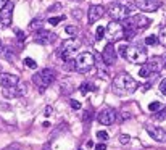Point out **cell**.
<instances>
[{
  "instance_id": "1",
  "label": "cell",
  "mask_w": 166,
  "mask_h": 150,
  "mask_svg": "<svg viewBox=\"0 0 166 150\" xmlns=\"http://www.w3.org/2000/svg\"><path fill=\"white\" fill-rule=\"evenodd\" d=\"M121 23L124 27V39H132L137 32H140L150 24V20L144 15H134V16L129 15Z\"/></svg>"
},
{
  "instance_id": "2",
  "label": "cell",
  "mask_w": 166,
  "mask_h": 150,
  "mask_svg": "<svg viewBox=\"0 0 166 150\" xmlns=\"http://www.w3.org/2000/svg\"><path fill=\"white\" fill-rule=\"evenodd\" d=\"M137 87H139L137 81H134L129 74L121 73V74H118V76L113 79L111 90L116 94V95H129V94L135 92Z\"/></svg>"
},
{
  "instance_id": "3",
  "label": "cell",
  "mask_w": 166,
  "mask_h": 150,
  "mask_svg": "<svg viewBox=\"0 0 166 150\" xmlns=\"http://www.w3.org/2000/svg\"><path fill=\"white\" fill-rule=\"evenodd\" d=\"M123 58L135 65H142L149 60V53H147L144 44H131V45H126V52Z\"/></svg>"
},
{
  "instance_id": "4",
  "label": "cell",
  "mask_w": 166,
  "mask_h": 150,
  "mask_svg": "<svg viewBox=\"0 0 166 150\" xmlns=\"http://www.w3.org/2000/svg\"><path fill=\"white\" fill-rule=\"evenodd\" d=\"M55 79H57V74H55V71L50 70V68L40 70V71H37V73H36L34 76H32L34 86H37V89H39L40 94H42L45 89H47L49 86H52Z\"/></svg>"
},
{
  "instance_id": "5",
  "label": "cell",
  "mask_w": 166,
  "mask_h": 150,
  "mask_svg": "<svg viewBox=\"0 0 166 150\" xmlns=\"http://www.w3.org/2000/svg\"><path fill=\"white\" fill-rule=\"evenodd\" d=\"M131 10H132V7H129V5H124V3H119V2H115L108 7V16L111 18L113 21H119L121 23L123 20H126V18L131 15Z\"/></svg>"
},
{
  "instance_id": "6",
  "label": "cell",
  "mask_w": 166,
  "mask_h": 150,
  "mask_svg": "<svg viewBox=\"0 0 166 150\" xmlns=\"http://www.w3.org/2000/svg\"><path fill=\"white\" fill-rule=\"evenodd\" d=\"M81 47V42L76 41V39H68V41H61V45H60V49L57 50V55L64 60V61H68L69 58H73V55H74L78 52V49Z\"/></svg>"
},
{
  "instance_id": "7",
  "label": "cell",
  "mask_w": 166,
  "mask_h": 150,
  "mask_svg": "<svg viewBox=\"0 0 166 150\" xmlns=\"http://www.w3.org/2000/svg\"><path fill=\"white\" fill-rule=\"evenodd\" d=\"M73 61H74V70H78L81 73L89 71L90 68H94V65H95V58H94V55H92L90 52L79 53L76 57V60H73Z\"/></svg>"
},
{
  "instance_id": "8",
  "label": "cell",
  "mask_w": 166,
  "mask_h": 150,
  "mask_svg": "<svg viewBox=\"0 0 166 150\" xmlns=\"http://www.w3.org/2000/svg\"><path fill=\"white\" fill-rule=\"evenodd\" d=\"M105 34L110 37V41H121L124 39V27L123 24H119V21L111 20L105 27Z\"/></svg>"
},
{
  "instance_id": "9",
  "label": "cell",
  "mask_w": 166,
  "mask_h": 150,
  "mask_svg": "<svg viewBox=\"0 0 166 150\" xmlns=\"http://www.w3.org/2000/svg\"><path fill=\"white\" fill-rule=\"evenodd\" d=\"M13 10L15 3L13 2H5V5L0 8V24L3 27H10L13 21Z\"/></svg>"
},
{
  "instance_id": "10",
  "label": "cell",
  "mask_w": 166,
  "mask_h": 150,
  "mask_svg": "<svg viewBox=\"0 0 166 150\" xmlns=\"http://www.w3.org/2000/svg\"><path fill=\"white\" fill-rule=\"evenodd\" d=\"M118 118V113H116V110L115 108H103L102 111L98 113L97 119H98V123L100 124H103V126H111L115 121Z\"/></svg>"
},
{
  "instance_id": "11",
  "label": "cell",
  "mask_w": 166,
  "mask_h": 150,
  "mask_svg": "<svg viewBox=\"0 0 166 150\" xmlns=\"http://www.w3.org/2000/svg\"><path fill=\"white\" fill-rule=\"evenodd\" d=\"M105 13H107L105 7H102V5H90L89 7V13H87V23L89 24L97 23L100 18H103Z\"/></svg>"
},
{
  "instance_id": "12",
  "label": "cell",
  "mask_w": 166,
  "mask_h": 150,
  "mask_svg": "<svg viewBox=\"0 0 166 150\" xmlns=\"http://www.w3.org/2000/svg\"><path fill=\"white\" fill-rule=\"evenodd\" d=\"M26 92V84L20 81V84L15 87H3V97L5 99H15V97H21Z\"/></svg>"
},
{
  "instance_id": "13",
  "label": "cell",
  "mask_w": 166,
  "mask_h": 150,
  "mask_svg": "<svg viewBox=\"0 0 166 150\" xmlns=\"http://www.w3.org/2000/svg\"><path fill=\"white\" fill-rule=\"evenodd\" d=\"M102 58L105 61L107 66H111V65L116 63V50H115V45L110 42L105 45V49H103V53H102Z\"/></svg>"
},
{
  "instance_id": "14",
  "label": "cell",
  "mask_w": 166,
  "mask_h": 150,
  "mask_svg": "<svg viewBox=\"0 0 166 150\" xmlns=\"http://www.w3.org/2000/svg\"><path fill=\"white\" fill-rule=\"evenodd\" d=\"M147 133L149 136L155 140H158V142H166V131L160 126H153V124H147Z\"/></svg>"
},
{
  "instance_id": "15",
  "label": "cell",
  "mask_w": 166,
  "mask_h": 150,
  "mask_svg": "<svg viewBox=\"0 0 166 150\" xmlns=\"http://www.w3.org/2000/svg\"><path fill=\"white\" fill-rule=\"evenodd\" d=\"M53 39H55V34H52L47 29H44V27L34 32V42H37V44L45 45V44H50V41H53Z\"/></svg>"
},
{
  "instance_id": "16",
  "label": "cell",
  "mask_w": 166,
  "mask_h": 150,
  "mask_svg": "<svg viewBox=\"0 0 166 150\" xmlns=\"http://www.w3.org/2000/svg\"><path fill=\"white\" fill-rule=\"evenodd\" d=\"M137 7L142 12H156L161 7V0H137Z\"/></svg>"
},
{
  "instance_id": "17",
  "label": "cell",
  "mask_w": 166,
  "mask_h": 150,
  "mask_svg": "<svg viewBox=\"0 0 166 150\" xmlns=\"http://www.w3.org/2000/svg\"><path fill=\"white\" fill-rule=\"evenodd\" d=\"M20 84V78L15 74H7V73H0V86L2 87H15Z\"/></svg>"
},
{
  "instance_id": "18",
  "label": "cell",
  "mask_w": 166,
  "mask_h": 150,
  "mask_svg": "<svg viewBox=\"0 0 166 150\" xmlns=\"http://www.w3.org/2000/svg\"><path fill=\"white\" fill-rule=\"evenodd\" d=\"M145 66L149 68L150 74H158V73L163 70L164 63H163V60H161V58H152V61L145 63Z\"/></svg>"
},
{
  "instance_id": "19",
  "label": "cell",
  "mask_w": 166,
  "mask_h": 150,
  "mask_svg": "<svg viewBox=\"0 0 166 150\" xmlns=\"http://www.w3.org/2000/svg\"><path fill=\"white\" fill-rule=\"evenodd\" d=\"M79 90H81L82 95H87L90 90H95V86L92 82H82L81 86H79Z\"/></svg>"
},
{
  "instance_id": "20",
  "label": "cell",
  "mask_w": 166,
  "mask_h": 150,
  "mask_svg": "<svg viewBox=\"0 0 166 150\" xmlns=\"http://www.w3.org/2000/svg\"><path fill=\"white\" fill-rule=\"evenodd\" d=\"M158 41H160V44H161L163 47H166V24L161 26V29H160V32H158Z\"/></svg>"
},
{
  "instance_id": "21",
  "label": "cell",
  "mask_w": 166,
  "mask_h": 150,
  "mask_svg": "<svg viewBox=\"0 0 166 150\" xmlns=\"http://www.w3.org/2000/svg\"><path fill=\"white\" fill-rule=\"evenodd\" d=\"M153 119H160V121L166 119V107L158 110V111H155V113H153Z\"/></svg>"
},
{
  "instance_id": "22",
  "label": "cell",
  "mask_w": 166,
  "mask_h": 150,
  "mask_svg": "<svg viewBox=\"0 0 166 150\" xmlns=\"http://www.w3.org/2000/svg\"><path fill=\"white\" fill-rule=\"evenodd\" d=\"M29 29H32V31L42 29V20H32V21L29 23Z\"/></svg>"
},
{
  "instance_id": "23",
  "label": "cell",
  "mask_w": 166,
  "mask_h": 150,
  "mask_svg": "<svg viewBox=\"0 0 166 150\" xmlns=\"http://www.w3.org/2000/svg\"><path fill=\"white\" fill-rule=\"evenodd\" d=\"M105 37V27L103 26H98L97 29H95V39L97 41H102Z\"/></svg>"
},
{
  "instance_id": "24",
  "label": "cell",
  "mask_w": 166,
  "mask_h": 150,
  "mask_svg": "<svg viewBox=\"0 0 166 150\" xmlns=\"http://www.w3.org/2000/svg\"><path fill=\"white\" fill-rule=\"evenodd\" d=\"M156 44H158V37H156V36H149V37H145V45L155 47Z\"/></svg>"
},
{
  "instance_id": "25",
  "label": "cell",
  "mask_w": 166,
  "mask_h": 150,
  "mask_svg": "<svg viewBox=\"0 0 166 150\" xmlns=\"http://www.w3.org/2000/svg\"><path fill=\"white\" fill-rule=\"evenodd\" d=\"M163 108V105L160 104V102H152V104L149 105V110L152 111V113H155V111H158V110H161Z\"/></svg>"
},
{
  "instance_id": "26",
  "label": "cell",
  "mask_w": 166,
  "mask_h": 150,
  "mask_svg": "<svg viewBox=\"0 0 166 150\" xmlns=\"http://www.w3.org/2000/svg\"><path fill=\"white\" fill-rule=\"evenodd\" d=\"M64 18H66V16H55V18H49V24H52V26H57L58 23H61L63 20H64Z\"/></svg>"
},
{
  "instance_id": "27",
  "label": "cell",
  "mask_w": 166,
  "mask_h": 150,
  "mask_svg": "<svg viewBox=\"0 0 166 150\" xmlns=\"http://www.w3.org/2000/svg\"><path fill=\"white\" fill-rule=\"evenodd\" d=\"M139 76H140V78H150V76H152L150 71H149V68H147L145 65H144V66L139 70Z\"/></svg>"
},
{
  "instance_id": "28",
  "label": "cell",
  "mask_w": 166,
  "mask_h": 150,
  "mask_svg": "<svg viewBox=\"0 0 166 150\" xmlns=\"http://www.w3.org/2000/svg\"><path fill=\"white\" fill-rule=\"evenodd\" d=\"M97 139H98V140H102V142H107V140H108L107 131H98V133H97Z\"/></svg>"
},
{
  "instance_id": "29",
  "label": "cell",
  "mask_w": 166,
  "mask_h": 150,
  "mask_svg": "<svg viewBox=\"0 0 166 150\" xmlns=\"http://www.w3.org/2000/svg\"><path fill=\"white\" fill-rule=\"evenodd\" d=\"M24 65H26L27 68H37V63H36L32 58H29V57L24 58Z\"/></svg>"
},
{
  "instance_id": "30",
  "label": "cell",
  "mask_w": 166,
  "mask_h": 150,
  "mask_svg": "<svg viewBox=\"0 0 166 150\" xmlns=\"http://www.w3.org/2000/svg\"><path fill=\"white\" fill-rule=\"evenodd\" d=\"M64 31H66V34H69V36H76L78 34V27L76 26H66Z\"/></svg>"
},
{
  "instance_id": "31",
  "label": "cell",
  "mask_w": 166,
  "mask_h": 150,
  "mask_svg": "<svg viewBox=\"0 0 166 150\" xmlns=\"http://www.w3.org/2000/svg\"><path fill=\"white\" fill-rule=\"evenodd\" d=\"M3 55H5V58L8 61H13V52L10 49H3Z\"/></svg>"
},
{
  "instance_id": "32",
  "label": "cell",
  "mask_w": 166,
  "mask_h": 150,
  "mask_svg": "<svg viewBox=\"0 0 166 150\" xmlns=\"http://www.w3.org/2000/svg\"><path fill=\"white\" fill-rule=\"evenodd\" d=\"M15 34L18 36V41H20V42H24V39H26V34H24V32H21L20 29H15Z\"/></svg>"
},
{
  "instance_id": "33",
  "label": "cell",
  "mask_w": 166,
  "mask_h": 150,
  "mask_svg": "<svg viewBox=\"0 0 166 150\" xmlns=\"http://www.w3.org/2000/svg\"><path fill=\"white\" fill-rule=\"evenodd\" d=\"M69 105H71L73 110H79V108H81V104H79V102H78V100H73V99L69 100Z\"/></svg>"
},
{
  "instance_id": "34",
  "label": "cell",
  "mask_w": 166,
  "mask_h": 150,
  "mask_svg": "<svg viewBox=\"0 0 166 150\" xmlns=\"http://www.w3.org/2000/svg\"><path fill=\"white\" fill-rule=\"evenodd\" d=\"M160 92L163 94V95H166V78L161 79V82H160Z\"/></svg>"
},
{
  "instance_id": "35",
  "label": "cell",
  "mask_w": 166,
  "mask_h": 150,
  "mask_svg": "<svg viewBox=\"0 0 166 150\" xmlns=\"http://www.w3.org/2000/svg\"><path fill=\"white\" fill-rule=\"evenodd\" d=\"M129 140H131V137L126 136V134H121V136H119V142H121V144H129Z\"/></svg>"
},
{
  "instance_id": "36",
  "label": "cell",
  "mask_w": 166,
  "mask_h": 150,
  "mask_svg": "<svg viewBox=\"0 0 166 150\" xmlns=\"http://www.w3.org/2000/svg\"><path fill=\"white\" fill-rule=\"evenodd\" d=\"M90 118H92V108H89V111H86V115H84V121H90Z\"/></svg>"
},
{
  "instance_id": "37",
  "label": "cell",
  "mask_w": 166,
  "mask_h": 150,
  "mask_svg": "<svg viewBox=\"0 0 166 150\" xmlns=\"http://www.w3.org/2000/svg\"><path fill=\"white\" fill-rule=\"evenodd\" d=\"M129 116H131V115H129L127 111L123 110V111H121V116H119V121H124V118H129Z\"/></svg>"
},
{
  "instance_id": "38",
  "label": "cell",
  "mask_w": 166,
  "mask_h": 150,
  "mask_svg": "<svg viewBox=\"0 0 166 150\" xmlns=\"http://www.w3.org/2000/svg\"><path fill=\"white\" fill-rule=\"evenodd\" d=\"M3 150H20V145H18V144H12L10 147H7Z\"/></svg>"
},
{
  "instance_id": "39",
  "label": "cell",
  "mask_w": 166,
  "mask_h": 150,
  "mask_svg": "<svg viewBox=\"0 0 166 150\" xmlns=\"http://www.w3.org/2000/svg\"><path fill=\"white\" fill-rule=\"evenodd\" d=\"M53 113V108L52 107H47V108H45V116H50Z\"/></svg>"
},
{
  "instance_id": "40",
  "label": "cell",
  "mask_w": 166,
  "mask_h": 150,
  "mask_svg": "<svg viewBox=\"0 0 166 150\" xmlns=\"http://www.w3.org/2000/svg\"><path fill=\"white\" fill-rule=\"evenodd\" d=\"M124 52H126V45L123 44L121 47H119V55H121V57H124Z\"/></svg>"
},
{
  "instance_id": "41",
  "label": "cell",
  "mask_w": 166,
  "mask_h": 150,
  "mask_svg": "<svg viewBox=\"0 0 166 150\" xmlns=\"http://www.w3.org/2000/svg\"><path fill=\"white\" fill-rule=\"evenodd\" d=\"M95 150H107V145L102 142V144H98V145L95 147Z\"/></svg>"
},
{
  "instance_id": "42",
  "label": "cell",
  "mask_w": 166,
  "mask_h": 150,
  "mask_svg": "<svg viewBox=\"0 0 166 150\" xmlns=\"http://www.w3.org/2000/svg\"><path fill=\"white\" fill-rule=\"evenodd\" d=\"M58 8H61V5H55V7L49 8V12H53V10H58Z\"/></svg>"
},
{
  "instance_id": "43",
  "label": "cell",
  "mask_w": 166,
  "mask_h": 150,
  "mask_svg": "<svg viewBox=\"0 0 166 150\" xmlns=\"http://www.w3.org/2000/svg\"><path fill=\"white\" fill-rule=\"evenodd\" d=\"M44 150H50V144H47V145H45V147H44Z\"/></svg>"
},
{
  "instance_id": "44",
  "label": "cell",
  "mask_w": 166,
  "mask_h": 150,
  "mask_svg": "<svg viewBox=\"0 0 166 150\" xmlns=\"http://www.w3.org/2000/svg\"><path fill=\"white\" fill-rule=\"evenodd\" d=\"M164 66H166V55H164Z\"/></svg>"
},
{
  "instance_id": "45",
  "label": "cell",
  "mask_w": 166,
  "mask_h": 150,
  "mask_svg": "<svg viewBox=\"0 0 166 150\" xmlns=\"http://www.w3.org/2000/svg\"><path fill=\"white\" fill-rule=\"evenodd\" d=\"M74 2H82V0H74Z\"/></svg>"
},
{
  "instance_id": "46",
  "label": "cell",
  "mask_w": 166,
  "mask_h": 150,
  "mask_svg": "<svg viewBox=\"0 0 166 150\" xmlns=\"http://www.w3.org/2000/svg\"><path fill=\"white\" fill-rule=\"evenodd\" d=\"M78 150H82V148H78Z\"/></svg>"
}]
</instances>
